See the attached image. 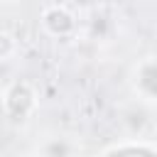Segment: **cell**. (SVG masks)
<instances>
[{
	"mask_svg": "<svg viewBox=\"0 0 157 157\" xmlns=\"http://www.w3.org/2000/svg\"><path fill=\"white\" fill-rule=\"evenodd\" d=\"M2 113L17 125H25L32 120V115L39 108V96L29 81H12L7 88H2Z\"/></svg>",
	"mask_w": 157,
	"mask_h": 157,
	"instance_id": "6da1fadb",
	"label": "cell"
},
{
	"mask_svg": "<svg viewBox=\"0 0 157 157\" xmlns=\"http://www.w3.org/2000/svg\"><path fill=\"white\" fill-rule=\"evenodd\" d=\"M39 22L44 34L54 37V39H66L78 29V20L71 12L69 5H59V2H49L42 7L39 12Z\"/></svg>",
	"mask_w": 157,
	"mask_h": 157,
	"instance_id": "7a4b0ae2",
	"label": "cell"
},
{
	"mask_svg": "<svg viewBox=\"0 0 157 157\" xmlns=\"http://www.w3.org/2000/svg\"><path fill=\"white\" fill-rule=\"evenodd\" d=\"M132 88L140 101L157 103V56H145L132 69Z\"/></svg>",
	"mask_w": 157,
	"mask_h": 157,
	"instance_id": "3957f363",
	"label": "cell"
},
{
	"mask_svg": "<svg viewBox=\"0 0 157 157\" xmlns=\"http://www.w3.org/2000/svg\"><path fill=\"white\" fill-rule=\"evenodd\" d=\"M78 152H81V142L74 135H66V132L44 135L37 142L39 157H78Z\"/></svg>",
	"mask_w": 157,
	"mask_h": 157,
	"instance_id": "277c9868",
	"label": "cell"
},
{
	"mask_svg": "<svg viewBox=\"0 0 157 157\" xmlns=\"http://www.w3.org/2000/svg\"><path fill=\"white\" fill-rule=\"evenodd\" d=\"M17 49H20L17 37L10 29H0V61L2 64H10L17 56Z\"/></svg>",
	"mask_w": 157,
	"mask_h": 157,
	"instance_id": "5b68a950",
	"label": "cell"
},
{
	"mask_svg": "<svg viewBox=\"0 0 157 157\" xmlns=\"http://www.w3.org/2000/svg\"><path fill=\"white\" fill-rule=\"evenodd\" d=\"M29 157H39V155H37V152H34V155H29Z\"/></svg>",
	"mask_w": 157,
	"mask_h": 157,
	"instance_id": "8992f818",
	"label": "cell"
}]
</instances>
